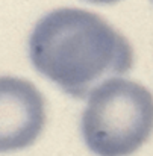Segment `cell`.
<instances>
[{
    "label": "cell",
    "instance_id": "1",
    "mask_svg": "<svg viewBox=\"0 0 153 156\" xmlns=\"http://www.w3.org/2000/svg\"><path fill=\"white\" fill-rule=\"evenodd\" d=\"M34 67L74 99H85L102 82L132 68L127 40L102 17L76 8L44 15L29 38Z\"/></svg>",
    "mask_w": 153,
    "mask_h": 156
},
{
    "label": "cell",
    "instance_id": "2",
    "mask_svg": "<svg viewBox=\"0 0 153 156\" xmlns=\"http://www.w3.org/2000/svg\"><path fill=\"white\" fill-rule=\"evenodd\" d=\"M80 132L96 156L135 153L153 132L152 93L127 79L105 80L88 96Z\"/></svg>",
    "mask_w": 153,
    "mask_h": 156
},
{
    "label": "cell",
    "instance_id": "3",
    "mask_svg": "<svg viewBox=\"0 0 153 156\" xmlns=\"http://www.w3.org/2000/svg\"><path fill=\"white\" fill-rule=\"evenodd\" d=\"M46 123L41 93L27 80L0 77V153L32 146Z\"/></svg>",
    "mask_w": 153,
    "mask_h": 156
},
{
    "label": "cell",
    "instance_id": "4",
    "mask_svg": "<svg viewBox=\"0 0 153 156\" xmlns=\"http://www.w3.org/2000/svg\"><path fill=\"white\" fill-rule=\"evenodd\" d=\"M87 2L99 3V5H111V3H115V2H118V0H87Z\"/></svg>",
    "mask_w": 153,
    "mask_h": 156
}]
</instances>
